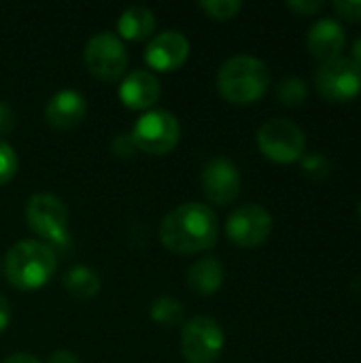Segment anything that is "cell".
Segmentation results:
<instances>
[{
    "instance_id": "13",
    "label": "cell",
    "mask_w": 361,
    "mask_h": 363,
    "mask_svg": "<svg viewBox=\"0 0 361 363\" xmlns=\"http://www.w3.org/2000/svg\"><path fill=\"white\" fill-rule=\"evenodd\" d=\"M162 96L160 79L149 70H132L121 79L119 85V100L132 111L151 108Z\"/></svg>"
},
{
    "instance_id": "12",
    "label": "cell",
    "mask_w": 361,
    "mask_h": 363,
    "mask_svg": "<svg viewBox=\"0 0 361 363\" xmlns=\"http://www.w3.org/2000/svg\"><path fill=\"white\" fill-rule=\"evenodd\" d=\"M189 57V40L179 30H166L151 38L145 49V62L162 72L181 68Z\"/></svg>"
},
{
    "instance_id": "18",
    "label": "cell",
    "mask_w": 361,
    "mask_h": 363,
    "mask_svg": "<svg viewBox=\"0 0 361 363\" xmlns=\"http://www.w3.org/2000/svg\"><path fill=\"white\" fill-rule=\"evenodd\" d=\"M62 283L74 300H91L100 291V277L87 266H72L66 270Z\"/></svg>"
},
{
    "instance_id": "32",
    "label": "cell",
    "mask_w": 361,
    "mask_h": 363,
    "mask_svg": "<svg viewBox=\"0 0 361 363\" xmlns=\"http://www.w3.org/2000/svg\"><path fill=\"white\" fill-rule=\"evenodd\" d=\"M360 213H361V206H360Z\"/></svg>"
},
{
    "instance_id": "29",
    "label": "cell",
    "mask_w": 361,
    "mask_h": 363,
    "mask_svg": "<svg viewBox=\"0 0 361 363\" xmlns=\"http://www.w3.org/2000/svg\"><path fill=\"white\" fill-rule=\"evenodd\" d=\"M11 323V304L4 296H0V334L9 328Z\"/></svg>"
},
{
    "instance_id": "4",
    "label": "cell",
    "mask_w": 361,
    "mask_h": 363,
    "mask_svg": "<svg viewBox=\"0 0 361 363\" xmlns=\"http://www.w3.org/2000/svg\"><path fill=\"white\" fill-rule=\"evenodd\" d=\"M226 347L221 325L206 315L191 317L181 332V353L187 363H215Z\"/></svg>"
},
{
    "instance_id": "26",
    "label": "cell",
    "mask_w": 361,
    "mask_h": 363,
    "mask_svg": "<svg viewBox=\"0 0 361 363\" xmlns=\"http://www.w3.org/2000/svg\"><path fill=\"white\" fill-rule=\"evenodd\" d=\"M17 125V113L9 102H0V136H6Z\"/></svg>"
},
{
    "instance_id": "14",
    "label": "cell",
    "mask_w": 361,
    "mask_h": 363,
    "mask_svg": "<svg viewBox=\"0 0 361 363\" xmlns=\"http://www.w3.org/2000/svg\"><path fill=\"white\" fill-rule=\"evenodd\" d=\"M87 115L85 98L74 89H62L53 94L45 106V121L55 130H72Z\"/></svg>"
},
{
    "instance_id": "1",
    "label": "cell",
    "mask_w": 361,
    "mask_h": 363,
    "mask_svg": "<svg viewBox=\"0 0 361 363\" xmlns=\"http://www.w3.org/2000/svg\"><path fill=\"white\" fill-rule=\"evenodd\" d=\"M219 219L202 202H185L172 208L160 223L162 245L179 255L202 253L217 245Z\"/></svg>"
},
{
    "instance_id": "7",
    "label": "cell",
    "mask_w": 361,
    "mask_h": 363,
    "mask_svg": "<svg viewBox=\"0 0 361 363\" xmlns=\"http://www.w3.org/2000/svg\"><path fill=\"white\" fill-rule=\"evenodd\" d=\"M26 221L28 228L53 242V245H66L68 242V208L66 204L53 196V194H34L26 204Z\"/></svg>"
},
{
    "instance_id": "23",
    "label": "cell",
    "mask_w": 361,
    "mask_h": 363,
    "mask_svg": "<svg viewBox=\"0 0 361 363\" xmlns=\"http://www.w3.org/2000/svg\"><path fill=\"white\" fill-rule=\"evenodd\" d=\"M302 170L313 177V179H323L330 170V164L323 155L315 153V155H304L302 157Z\"/></svg>"
},
{
    "instance_id": "10",
    "label": "cell",
    "mask_w": 361,
    "mask_h": 363,
    "mask_svg": "<svg viewBox=\"0 0 361 363\" xmlns=\"http://www.w3.org/2000/svg\"><path fill=\"white\" fill-rule=\"evenodd\" d=\"M272 232V215L260 204L238 206L226 221L228 238L238 247H260Z\"/></svg>"
},
{
    "instance_id": "22",
    "label": "cell",
    "mask_w": 361,
    "mask_h": 363,
    "mask_svg": "<svg viewBox=\"0 0 361 363\" xmlns=\"http://www.w3.org/2000/svg\"><path fill=\"white\" fill-rule=\"evenodd\" d=\"M17 168H19V160L15 149L0 138V185L9 183L17 174Z\"/></svg>"
},
{
    "instance_id": "31",
    "label": "cell",
    "mask_w": 361,
    "mask_h": 363,
    "mask_svg": "<svg viewBox=\"0 0 361 363\" xmlns=\"http://www.w3.org/2000/svg\"><path fill=\"white\" fill-rule=\"evenodd\" d=\"M351 60L361 68V38H357V40L353 43V57H351Z\"/></svg>"
},
{
    "instance_id": "30",
    "label": "cell",
    "mask_w": 361,
    "mask_h": 363,
    "mask_svg": "<svg viewBox=\"0 0 361 363\" xmlns=\"http://www.w3.org/2000/svg\"><path fill=\"white\" fill-rule=\"evenodd\" d=\"M2 363H43L40 359H36L34 355H30V353H13V355H9L6 359Z\"/></svg>"
},
{
    "instance_id": "3",
    "label": "cell",
    "mask_w": 361,
    "mask_h": 363,
    "mask_svg": "<svg viewBox=\"0 0 361 363\" xmlns=\"http://www.w3.org/2000/svg\"><path fill=\"white\" fill-rule=\"evenodd\" d=\"M270 85L268 66L253 55H234L217 72V89L232 104H251L260 100Z\"/></svg>"
},
{
    "instance_id": "21",
    "label": "cell",
    "mask_w": 361,
    "mask_h": 363,
    "mask_svg": "<svg viewBox=\"0 0 361 363\" xmlns=\"http://www.w3.org/2000/svg\"><path fill=\"white\" fill-rule=\"evenodd\" d=\"M200 9L213 19H232L240 9V0H202Z\"/></svg>"
},
{
    "instance_id": "17",
    "label": "cell",
    "mask_w": 361,
    "mask_h": 363,
    "mask_svg": "<svg viewBox=\"0 0 361 363\" xmlns=\"http://www.w3.org/2000/svg\"><path fill=\"white\" fill-rule=\"evenodd\" d=\"M157 26V19H155V13L147 6H140V4H134L130 9H126L121 15H119V21H117V30H119V38H126V40H145L153 34Z\"/></svg>"
},
{
    "instance_id": "16",
    "label": "cell",
    "mask_w": 361,
    "mask_h": 363,
    "mask_svg": "<svg viewBox=\"0 0 361 363\" xmlns=\"http://www.w3.org/2000/svg\"><path fill=\"white\" fill-rule=\"evenodd\" d=\"M226 281L223 264L215 257H202L187 270V285L198 296H213Z\"/></svg>"
},
{
    "instance_id": "11",
    "label": "cell",
    "mask_w": 361,
    "mask_h": 363,
    "mask_svg": "<svg viewBox=\"0 0 361 363\" xmlns=\"http://www.w3.org/2000/svg\"><path fill=\"white\" fill-rule=\"evenodd\" d=\"M240 183L243 179L236 164L223 155L211 157L200 174V185L206 200H211L217 206H226L234 202L240 194Z\"/></svg>"
},
{
    "instance_id": "24",
    "label": "cell",
    "mask_w": 361,
    "mask_h": 363,
    "mask_svg": "<svg viewBox=\"0 0 361 363\" xmlns=\"http://www.w3.org/2000/svg\"><path fill=\"white\" fill-rule=\"evenodd\" d=\"M111 151L117 155V157H132L138 149H136V143L132 138L130 132H123V134H117L111 143Z\"/></svg>"
},
{
    "instance_id": "27",
    "label": "cell",
    "mask_w": 361,
    "mask_h": 363,
    "mask_svg": "<svg viewBox=\"0 0 361 363\" xmlns=\"http://www.w3.org/2000/svg\"><path fill=\"white\" fill-rule=\"evenodd\" d=\"M326 6V2L321 0H289L287 2V9H291L294 13H300V15H313L317 11H321Z\"/></svg>"
},
{
    "instance_id": "25",
    "label": "cell",
    "mask_w": 361,
    "mask_h": 363,
    "mask_svg": "<svg viewBox=\"0 0 361 363\" xmlns=\"http://www.w3.org/2000/svg\"><path fill=\"white\" fill-rule=\"evenodd\" d=\"M332 6L340 17L361 21V0H334Z\"/></svg>"
},
{
    "instance_id": "19",
    "label": "cell",
    "mask_w": 361,
    "mask_h": 363,
    "mask_svg": "<svg viewBox=\"0 0 361 363\" xmlns=\"http://www.w3.org/2000/svg\"><path fill=\"white\" fill-rule=\"evenodd\" d=\"M149 315L155 323L164 325V328H174L179 323H183L185 319V308L183 304L172 298V296H162L157 300L151 302V308H149Z\"/></svg>"
},
{
    "instance_id": "20",
    "label": "cell",
    "mask_w": 361,
    "mask_h": 363,
    "mask_svg": "<svg viewBox=\"0 0 361 363\" xmlns=\"http://www.w3.org/2000/svg\"><path fill=\"white\" fill-rule=\"evenodd\" d=\"M309 87L300 77H287L277 85V98L287 106H300L306 100Z\"/></svg>"
},
{
    "instance_id": "5",
    "label": "cell",
    "mask_w": 361,
    "mask_h": 363,
    "mask_svg": "<svg viewBox=\"0 0 361 363\" xmlns=\"http://www.w3.org/2000/svg\"><path fill=\"white\" fill-rule=\"evenodd\" d=\"M130 134L138 151L149 153V155H166L179 145L181 125L172 113L153 108V111H147L134 123V130Z\"/></svg>"
},
{
    "instance_id": "15",
    "label": "cell",
    "mask_w": 361,
    "mask_h": 363,
    "mask_svg": "<svg viewBox=\"0 0 361 363\" xmlns=\"http://www.w3.org/2000/svg\"><path fill=\"white\" fill-rule=\"evenodd\" d=\"M345 45H347L345 28L332 17L317 19L309 30V49L321 62H330V60L340 57Z\"/></svg>"
},
{
    "instance_id": "8",
    "label": "cell",
    "mask_w": 361,
    "mask_h": 363,
    "mask_svg": "<svg viewBox=\"0 0 361 363\" xmlns=\"http://www.w3.org/2000/svg\"><path fill=\"white\" fill-rule=\"evenodd\" d=\"M87 70L100 81H117L123 77L128 66V51L123 40L113 32L94 34L83 51Z\"/></svg>"
},
{
    "instance_id": "6",
    "label": "cell",
    "mask_w": 361,
    "mask_h": 363,
    "mask_svg": "<svg viewBox=\"0 0 361 363\" xmlns=\"http://www.w3.org/2000/svg\"><path fill=\"white\" fill-rule=\"evenodd\" d=\"M260 151L279 164H291L304 157L306 136L300 125L289 119H268L257 130Z\"/></svg>"
},
{
    "instance_id": "2",
    "label": "cell",
    "mask_w": 361,
    "mask_h": 363,
    "mask_svg": "<svg viewBox=\"0 0 361 363\" xmlns=\"http://www.w3.org/2000/svg\"><path fill=\"white\" fill-rule=\"evenodd\" d=\"M55 266V251L38 240H21L4 255V277L19 291H36L47 285Z\"/></svg>"
},
{
    "instance_id": "9",
    "label": "cell",
    "mask_w": 361,
    "mask_h": 363,
    "mask_svg": "<svg viewBox=\"0 0 361 363\" xmlns=\"http://www.w3.org/2000/svg\"><path fill=\"white\" fill-rule=\"evenodd\" d=\"M319 94L332 102H347L361 91V68L351 57L323 62L315 72Z\"/></svg>"
},
{
    "instance_id": "28",
    "label": "cell",
    "mask_w": 361,
    "mask_h": 363,
    "mask_svg": "<svg viewBox=\"0 0 361 363\" xmlns=\"http://www.w3.org/2000/svg\"><path fill=\"white\" fill-rule=\"evenodd\" d=\"M47 363H79V357H77L72 351L60 349V351H53V353L49 355V362Z\"/></svg>"
}]
</instances>
